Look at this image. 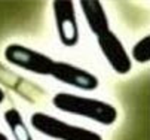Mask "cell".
I'll return each instance as SVG.
<instances>
[{
    "mask_svg": "<svg viewBox=\"0 0 150 140\" xmlns=\"http://www.w3.org/2000/svg\"><path fill=\"white\" fill-rule=\"evenodd\" d=\"M3 118L15 140H34L27 128V124L24 122L23 115L19 113L18 109H8Z\"/></svg>",
    "mask_w": 150,
    "mask_h": 140,
    "instance_id": "cell-6",
    "label": "cell"
},
{
    "mask_svg": "<svg viewBox=\"0 0 150 140\" xmlns=\"http://www.w3.org/2000/svg\"><path fill=\"white\" fill-rule=\"evenodd\" d=\"M55 24L59 42L64 46H76L79 43V26L73 2H52Z\"/></svg>",
    "mask_w": 150,
    "mask_h": 140,
    "instance_id": "cell-5",
    "label": "cell"
},
{
    "mask_svg": "<svg viewBox=\"0 0 150 140\" xmlns=\"http://www.w3.org/2000/svg\"><path fill=\"white\" fill-rule=\"evenodd\" d=\"M3 55L6 61L15 67L34 75L54 77L62 84L83 91H95L100 87V81L94 73L80 69L71 63L57 61L43 52H39L24 45L11 43L5 48Z\"/></svg>",
    "mask_w": 150,
    "mask_h": 140,
    "instance_id": "cell-1",
    "label": "cell"
},
{
    "mask_svg": "<svg viewBox=\"0 0 150 140\" xmlns=\"http://www.w3.org/2000/svg\"><path fill=\"white\" fill-rule=\"evenodd\" d=\"M132 58L138 64H146L150 61V36H146L132 46Z\"/></svg>",
    "mask_w": 150,
    "mask_h": 140,
    "instance_id": "cell-7",
    "label": "cell"
},
{
    "mask_svg": "<svg viewBox=\"0 0 150 140\" xmlns=\"http://www.w3.org/2000/svg\"><path fill=\"white\" fill-rule=\"evenodd\" d=\"M30 124L37 133L55 140H103L98 133L89 128L69 124L42 112H36L31 115Z\"/></svg>",
    "mask_w": 150,
    "mask_h": 140,
    "instance_id": "cell-4",
    "label": "cell"
},
{
    "mask_svg": "<svg viewBox=\"0 0 150 140\" xmlns=\"http://www.w3.org/2000/svg\"><path fill=\"white\" fill-rule=\"evenodd\" d=\"M52 104L61 112L88 118L103 125H113L117 119V109L98 98L83 97L71 92H58L52 97Z\"/></svg>",
    "mask_w": 150,
    "mask_h": 140,
    "instance_id": "cell-3",
    "label": "cell"
},
{
    "mask_svg": "<svg viewBox=\"0 0 150 140\" xmlns=\"http://www.w3.org/2000/svg\"><path fill=\"white\" fill-rule=\"evenodd\" d=\"M82 12L97 39V45L109 66L117 75H126L132 69V60L120 39L112 31L105 11L98 0H82Z\"/></svg>",
    "mask_w": 150,
    "mask_h": 140,
    "instance_id": "cell-2",
    "label": "cell"
},
{
    "mask_svg": "<svg viewBox=\"0 0 150 140\" xmlns=\"http://www.w3.org/2000/svg\"><path fill=\"white\" fill-rule=\"evenodd\" d=\"M0 140H9V137L6 134H3L2 131H0Z\"/></svg>",
    "mask_w": 150,
    "mask_h": 140,
    "instance_id": "cell-9",
    "label": "cell"
},
{
    "mask_svg": "<svg viewBox=\"0 0 150 140\" xmlns=\"http://www.w3.org/2000/svg\"><path fill=\"white\" fill-rule=\"evenodd\" d=\"M5 98H6V94H5V91H3L2 88H0V104L5 102Z\"/></svg>",
    "mask_w": 150,
    "mask_h": 140,
    "instance_id": "cell-8",
    "label": "cell"
}]
</instances>
